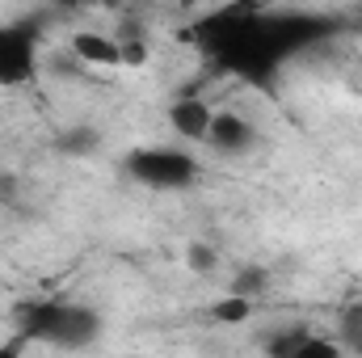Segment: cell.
<instances>
[{"label":"cell","instance_id":"5b68a950","mask_svg":"<svg viewBox=\"0 0 362 358\" xmlns=\"http://www.w3.org/2000/svg\"><path fill=\"white\" fill-rule=\"evenodd\" d=\"M211 118H215V110L202 97H177L169 105V127H173V135H181V144H206Z\"/></svg>","mask_w":362,"mask_h":358},{"label":"cell","instance_id":"7c38bea8","mask_svg":"<svg viewBox=\"0 0 362 358\" xmlns=\"http://www.w3.org/2000/svg\"><path fill=\"white\" fill-rule=\"evenodd\" d=\"M295 358H341V346H337V342H329V337L308 333V342L299 346V354H295Z\"/></svg>","mask_w":362,"mask_h":358},{"label":"cell","instance_id":"30bf717a","mask_svg":"<svg viewBox=\"0 0 362 358\" xmlns=\"http://www.w3.org/2000/svg\"><path fill=\"white\" fill-rule=\"evenodd\" d=\"M266 282H270V274L262 266H245L236 278H232V295H245V299H257L262 291H266Z\"/></svg>","mask_w":362,"mask_h":358},{"label":"cell","instance_id":"52a82bcc","mask_svg":"<svg viewBox=\"0 0 362 358\" xmlns=\"http://www.w3.org/2000/svg\"><path fill=\"white\" fill-rule=\"evenodd\" d=\"M55 148L68 152V156H93V152L101 148V135H97L93 127H68V131L55 139Z\"/></svg>","mask_w":362,"mask_h":358},{"label":"cell","instance_id":"3957f363","mask_svg":"<svg viewBox=\"0 0 362 358\" xmlns=\"http://www.w3.org/2000/svg\"><path fill=\"white\" fill-rule=\"evenodd\" d=\"M38 76V30L30 21L0 25V85L17 89Z\"/></svg>","mask_w":362,"mask_h":358},{"label":"cell","instance_id":"5bb4252c","mask_svg":"<svg viewBox=\"0 0 362 358\" xmlns=\"http://www.w3.org/2000/svg\"><path fill=\"white\" fill-rule=\"evenodd\" d=\"M21 198V181L13 178L8 169H0V207H13Z\"/></svg>","mask_w":362,"mask_h":358},{"label":"cell","instance_id":"9c48e42d","mask_svg":"<svg viewBox=\"0 0 362 358\" xmlns=\"http://www.w3.org/2000/svg\"><path fill=\"white\" fill-rule=\"evenodd\" d=\"M308 333H312V329H303V325L282 329V333H270V337H266V358H295L299 346L308 342Z\"/></svg>","mask_w":362,"mask_h":358},{"label":"cell","instance_id":"9a60e30c","mask_svg":"<svg viewBox=\"0 0 362 358\" xmlns=\"http://www.w3.org/2000/svg\"><path fill=\"white\" fill-rule=\"evenodd\" d=\"M118 47H122V68H127V64H144V59H148V47H144L139 38H118Z\"/></svg>","mask_w":362,"mask_h":358},{"label":"cell","instance_id":"277c9868","mask_svg":"<svg viewBox=\"0 0 362 358\" xmlns=\"http://www.w3.org/2000/svg\"><path fill=\"white\" fill-rule=\"evenodd\" d=\"M206 144H211L219 156H245V152L257 144V131H253L249 118H240V114H232V110H215Z\"/></svg>","mask_w":362,"mask_h":358},{"label":"cell","instance_id":"4fadbf2b","mask_svg":"<svg viewBox=\"0 0 362 358\" xmlns=\"http://www.w3.org/2000/svg\"><path fill=\"white\" fill-rule=\"evenodd\" d=\"M341 333H346L350 346H358L362 350V308H350V312L341 316Z\"/></svg>","mask_w":362,"mask_h":358},{"label":"cell","instance_id":"8992f818","mask_svg":"<svg viewBox=\"0 0 362 358\" xmlns=\"http://www.w3.org/2000/svg\"><path fill=\"white\" fill-rule=\"evenodd\" d=\"M72 55L89 68H122V47L118 38H105V34H76Z\"/></svg>","mask_w":362,"mask_h":358},{"label":"cell","instance_id":"2e32d148","mask_svg":"<svg viewBox=\"0 0 362 358\" xmlns=\"http://www.w3.org/2000/svg\"><path fill=\"white\" fill-rule=\"evenodd\" d=\"M25 346H30L25 337H13V342H4V346H0V358H21V354H25Z\"/></svg>","mask_w":362,"mask_h":358},{"label":"cell","instance_id":"6da1fadb","mask_svg":"<svg viewBox=\"0 0 362 358\" xmlns=\"http://www.w3.org/2000/svg\"><path fill=\"white\" fill-rule=\"evenodd\" d=\"M17 337L47 342L55 350H85L101 337V316L89 304L68 299H30L17 308Z\"/></svg>","mask_w":362,"mask_h":358},{"label":"cell","instance_id":"7a4b0ae2","mask_svg":"<svg viewBox=\"0 0 362 358\" xmlns=\"http://www.w3.org/2000/svg\"><path fill=\"white\" fill-rule=\"evenodd\" d=\"M122 169L148 190H189L198 181V156L185 148H135Z\"/></svg>","mask_w":362,"mask_h":358},{"label":"cell","instance_id":"ba28073f","mask_svg":"<svg viewBox=\"0 0 362 358\" xmlns=\"http://www.w3.org/2000/svg\"><path fill=\"white\" fill-rule=\"evenodd\" d=\"M253 316V299H245V295H223L219 304H211V321H219V325H245Z\"/></svg>","mask_w":362,"mask_h":358},{"label":"cell","instance_id":"8fae6325","mask_svg":"<svg viewBox=\"0 0 362 358\" xmlns=\"http://www.w3.org/2000/svg\"><path fill=\"white\" fill-rule=\"evenodd\" d=\"M215 262H219V253H215L211 245H202V241H194V245L185 249V266L194 270V274H211Z\"/></svg>","mask_w":362,"mask_h":358}]
</instances>
